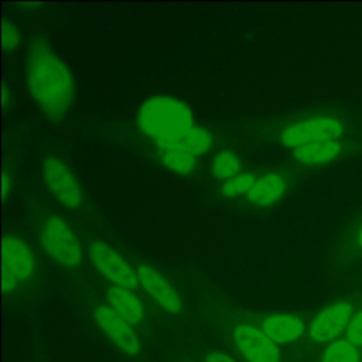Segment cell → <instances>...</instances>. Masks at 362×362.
<instances>
[{"mask_svg":"<svg viewBox=\"0 0 362 362\" xmlns=\"http://www.w3.org/2000/svg\"><path fill=\"white\" fill-rule=\"evenodd\" d=\"M349 318L351 305L348 303L332 304L315 315L308 328V335L315 342L331 341L348 328Z\"/></svg>","mask_w":362,"mask_h":362,"instance_id":"30bf717a","label":"cell"},{"mask_svg":"<svg viewBox=\"0 0 362 362\" xmlns=\"http://www.w3.org/2000/svg\"><path fill=\"white\" fill-rule=\"evenodd\" d=\"M89 257L98 272L112 283V286L133 290L139 286L136 270L113 246L102 242L92 240L89 243Z\"/></svg>","mask_w":362,"mask_h":362,"instance_id":"5b68a950","label":"cell"},{"mask_svg":"<svg viewBox=\"0 0 362 362\" xmlns=\"http://www.w3.org/2000/svg\"><path fill=\"white\" fill-rule=\"evenodd\" d=\"M139 284L165 311L177 314L182 308V301L173 284L153 266L140 263L136 267Z\"/></svg>","mask_w":362,"mask_h":362,"instance_id":"9c48e42d","label":"cell"},{"mask_svg":"<svg viewBox=\"0 0 362 362\" xmlns=\"http://www.w3.org/2000/svg\"><path fill=\"white\" fill-rule=\"evenodd\" d=\"M41 6V3H21V4H18V7L21 8V10H24L25 13H30V11H34L37 7H40Z\"/></svg>","mask_w":362,"mask_h":362,"instance_id":"484cf974","label":"cell"},{"mask_svg":"<svg viewBox=\"0 0 362 362\" xmlns=\"http://www.w3.org/2000/svg\"><path fill=\"white\" fill-rule=\"evenodd\" d=\"M25 83L38 109L61 122L75 102V79L66 62L42 37H35L25 57Z\"/></svg>","mask_w":362,"mask_h":362,"instance_id":"6da1fadb","label":"cell"},{"mask_svg":"<svg viewBox=\"0 0 362 362\" xmlns=\"http://www.w3.org/2000/svg\"><path fill=\"white\" fill-rule=\"evenodd\" d=\"M41 174L45 187L62 206L76 209L82 205L83 195L79 181L65 161L55 156L45 157Z\"/></svg>","mask_w":362,"mask_h":362,"instance_id":"277c9868","label":"cell"},{"mask_svg":"<svg viewBox=\"0 0 362 362\" xmlns=\"http://www.w3.org/2000/svg\"><path fill=\"white\" fill-rule=\"evenodd\" d=\"M238 351L247 362H280L279 345H276L260 327L239 324L233 331Z\"/></svg>","mask_w":362,"mask_h":362,"instance_id":"ba28073f","label":"cell"},{"mask_svg":"<svg viewBox=\"0 0 362 362\" xmlns=\"http://www.w3.org/2000/svg\"><path fill=\"white\" fill-rule=\"evenodd\" d=\"M7 102H8V99H7V88H6V83L3 82V88H1V103H3V106H6Z\"/></svg>","mask_w":362,"mask_h":362,"instance_id":"4316f807","label":"cell"},{"mask_svg":"<svg viewBox=\"0 0 362 362\" xmlns=\"http://www.w3.org/2000/svg\"><path fill=\"white\" fill-rule=\"evenodd\" d=\"M1 247L3 269L11 272L20 281L31 279L35 270V259L30 246L16 235H6Z\"/></svg>","mask_w":362,"mask_h":362,"instance_id":"8fae6325","label":"cell"},{"mask_svg":"<svg viewBox=\"0 0 362 362\" xmlns=\"http://www.w3.org/2000/svg\"><path fill=\"white\" fill-rule=\"evenodd\" d=\"M211 174L222 181H228L242 171V161L232 150H219L211 160Z\"/></svg>","mask_w":362,"mask_h":362,"instance_id":"ac0fdd59","label":"cell"},{"mask_svg":"<svg viewBox=\"0 0 362 362\" xmlns=\"http://www.w3.org/2000/svg\"><path fill=\"white\" fill-rule=\"evenodd\" d=\"M262 331L276 344L287 345L297 341L305 331L304 322L293 314H272L262 324Z\"/></svg>","mask_w":362,"mask_h":362,"instance_id":"7c38bea8","label":"cell"},{"mask_svg":"<svg viewBox=\"0 0 362 362\" xmlns=\"http://www.w3.org/2000/svg\"><path fill=\"white\" fill-rule=\"evenodd\" d=\"M40 242L44 252L58 264L74 269L83 260V250L72 226L59 215L45 219L40 230Z\"/></svg>","mask_w":362,"mask_h":362,"instance_id":"3957f363","label":"cell"},{"mask_svg":"<svg viewBox=\"0 0 362 362\" xmlns=\"http://www.w3.org/2000/svg\"><path fill=\"white\" fill-rule=\"evenodd\" d=\"M342 133V124L334 117H310L287 126L281 134V143L288 148H297L310 143L335 140Z\"/></svg>","mask_w":362,"mask_h":362,"instance_id":"8992f818","label":"cell"},{"mask_svg":"<svg viewBox=\"0 0 362 362\" xmlns=\"http://www.w3.org/2000/svg\"><path fill=\"white\" fill-rule=\"evenodd\" d=\"M257 177L253 171H243L236 177L223 181L221 185V194L225 198H238L242 195H247V192L255 185Z\"/></svg>","mask_w":362,"mask_h":362,"instance_id":"d6986e66","label":"cell"},{"mask_svg":"<svg viewBox=\"0 0 362 362\" xmlns=\"http://www.w3.org/2000/svg\"><path fill=\"white\" fill-rule=\"evenodd\" d=\"M107 301L109 305L130 325H137L144 317V307L141 300L129 288L110 286L107 288Z\"/></svg>","mask_w":362,"mask_h":362,"instance_id":"5bb4252c","label":"cell"},{"mask_svg":"<svg viewBox=\"0 0 362 362\" xmlns=\"http://www.w3.org/2000/svg\"><path fill=\"white\" fill-rule=\"evenodd\" d=\"M21 44V34L16 24L6 17L1 23V47L6 52H13Z\"/></svg>","mask_w":362,"mask_h":362,"instance_id":"44dd1931","label":"cell"},{"mask_svg":"<svg viewBox=\"0 0 362 362\" xmlns=\"http://www.w3.org/2000/svg\"><path fill=\"white\" fill-rule=\"evenodd\" d=\"M161 164L177 175H188L195 170L197 157L180 148H158Z\"/></svg>","mask_w":362,"mask_h":362,"instance_id":"e0dca14e","label":"cell"},{"mask_svg":"<svg viewBox=\"0 0 362 362\" xmlns=\"http://www.w3.org/2000/svg\"><path fill=\"white\" fill-rule=\"evenodd\" d=\"M204 362H238L235 358H232L229 354L222 351H212L206 354Z\"/></svg>","mask_w":362,"mask_h":362,"instance_id":"cb8c5ba5","label":"cell"},{"mask_svg":"<svg viewBox=\"0 0 362 362\" xmlns=\"http://www.w3.org/2000/svg\"><path fill=\"white\" fill-rule=\"evenodd\" d=\"M345 334L351 344L362 346V310L349 321Z\"/></svg>","mask_w":362,"mask_h":362,"instance_id":"7402d4cb","label":"cell"},{"mask_svg":"<svg viewBox=\"0 0 362 362\" xmlns=\"http://www.w3.org/2000/svg\"><path fill=\"white\" fill-rule=\"evenodd\" d=\"M195 126L189 105L170 95L146 99L137 112V127L157 144L171 141Z\"/></svg>","mask_w":362,"mask_h":362,"instance_id":"7a4b0ae2","label":"cell"},{"mask_svg":"<svg viewBox=\"0 0 362 362\" xmlns=\"http://www.w3.org/2000/svg\"><path fill=\"white\" fill-rule=\"evenodd\" d=\"M359 354L354 344L348 339L332 342L324 352L321 362H358Z\"/></svg>","mask_w":362,"mask_h":362,"instance_id":"ffe728a7","label":"cell"},{"mask_svg":"<svg viewBox=\"0 0 362 362\" xmlns=\"http://www.w3.org/2000/svg\"><path fill=\"white\" fill-rule=\"evenodd\" d=\"M358 242H359V246L362 247V226L359 229V235H358Z\"/></svg>","mask_w":362,"mask_h":362,"instance_id":"83f0119b","label":"cell"},{"mask_svg":"<svg viewBox=\"0 0 362 362\" xmlns=\"http://www.w3.org/2000/svg\"><path fill=\"white\" fill-rule=\"evenodd\" d=\"M18 283H20V280L11 272L3 269V272H1V287H3L4 294L11 293L17 287Z\"/></svg>","mask_w":362,"mask_h":362,"instance_id":"603a6c76","label":"cell"},{"mask_svg":"<svg viewBox=\"0 0 362 362\" xmlns=\"http://www.w3.org/2000/svg\"><path fill=\"white\" fill-rule=\"evenodd\" d=\"M10 184H11V178L8 177L7 171L3 170V173H1V198H3V201L6 199V195L8 194V185Z\"/></svg>","mask_w":362,"mask_h":362,"instance_id":"d4e9b609","label":"cell"},{"mask_svg":"<svg viewBox=\"0 0 362 362\" xmlns=\"http://www.w3.org/2000/svg\"><path fill=\"white\" fill-rule=\"evenodd\" d=\"M93 318L100 331L124 354L136 355L140 348V339L124 318H122L109 304H100L93 310Z\"/></svg>","mask_w":362,"mask_h":362,"instance_id":"52a82bcc","label":"cell"},{"mask_svg":"<svg viewBox=\"0 0 362 362\" xmlns=\"http://www.w3.org/2000/svg\"><path fill=\"white\" fill-rule=\"evenodd\" d=\"M341 153V144L337 140H324L310 143L293 150V157L303 164H324Z\"/></svg>","mask_w":362,"mask_h":362,"instance_id":"2e32d148","label":"cell"},{"mask_svg":"<svg viewBox=\"0 0 362 362\" xmlns=\"http://www.w3.org/2000/svg\"><path fill=\"white\" fill-rule=\"evenodd\" d=\"M212 144H214L212 133L208 129L195 124L192 129H189L180 137L171 141L160 143L157 146L158 148H180L194 157H199L206 154L212 148Z\"/></svg>","mask_w":362,"mask_h":362,"instance_id":"9a60e30c","label":"cell"},{"mask_svg":"<svg viewBox=\"0 0 362 362\" xmlns=\"http://www.w3.org/2000/svg\"><path fill=\"white\" fill-rule=\"evenodd\" d=\"M286 180L281 174L272 171L257 177L255 185L247 192V201L259 208H266L276 204L286 192Z\"/></svg>","mask_w":362,"mask_h":362,"instance_id":"4fadbf2b","label":"cell"}]
</instances>
